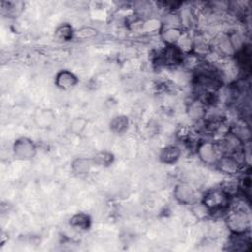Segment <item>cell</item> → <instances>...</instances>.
Instances as JSON below:
<instances>
[{
  "label": "cell",
  "mask_w": 252,
  "mask_h": 252,
  "mask_svg": "<svg viewBox=\"0 0 252 252\" xmlns=\"http://www.w3.org/2000/svg\"><path fill=\"white\" fill-rule=\"evenodd\" d=\"M202 203L210 212L223 210L230 203V196L222 189H212L206 193Z\"/></svg>",
  "instance_id": "6da1fadb"
},
{
  "label": "cell",
  "mask_w": 252,
  "mask_h": 252,
  "mask_svg": "<svg viewBox=\"0 0 252 252\" xmlns=\"http://www.w3.org/2000/svg\"><path fill=\"white\" fill-rule=\"evenodd\" d=\"M227 226L233 234L246 233L249 228V218L244 210H236L228 216Z\"/></svg>",
  "instance_id": "7a4b0ae2"
},
{
  "label": "cell",
  "mask_w": 252,
  "mask_h": 252,
  "mask_svg": "<svg viewBox=\"0 0 252 252\" xmlns=\"http://www.w3.org/2000/svg\"><path fill=\"white\" fill-rule=\"evenodd\" d=\"M14 155L20 160H31L37 154V147L31 139L22 137L17 139L13 145Z\"/></svg>",
  "instance_id": "3957f363"
},
{
  "label": "cell",
  "mask_w": 252,
  "mask_h": 252,
  "mask_svg": "<svg viewBox=\"0 0 252 252\" xmlns=\"http://www.w3.org/2000/svg\"><path fill=\"white\" fill-rule=\"evenodd\" d=\"M216 164L221 173L229 176L237 174L240 169V163L237 160V158L230 155H222V157H220L217 160Z\"/></svg>",
  "instance_id": "277c9868"
},
{
  "label": "cell",
  "mask_w": 252,
  "mask_h": 252,
  "mask_svg": "<svg viewBox=\"0 0 252 252\" xmlns=\"http://www.w3.org/2000/svg\"><path fill=\"white\" fill-rule=\"evenodd\" d=\"M197 153L200 160L207 164L216 163L219 159V153L216 146L211 142H201L197 147Z\"/></svg>",
  "instance_id": "5b68a950"
},
{
  "label": "cell",
  "mask_w": 252,
  "mask_h": 252,
  "mask_svg": "<svg viewBox=\"0 0 252 252\" xmlns=\"http://www.w3.org/2000/svg\"><path fill=\"white\" fill-rule=\"evenodd\" d=\"M174 196L180 204H191L195 198V191L191 185L187 183H179L176 186Z\"/></svg>",
  "instance_id": "8992f818"
},
{
  "label": "cell",
  "mask_w": 252,
  "mask_h": 252,
  "mask_svg": "<svg viewBox=\"0 0 252 252\" xmlns=\"http://www.w3.org/2000/svg\"><path fill=\"white\" fill-rule=\"evenodd\" d=\"M77 83L78 78L68 70H61L55 76V85L62 90L71 89Z\"/></svg>",
  "instance_id": "52a82bcc"
},
{
  "label": "cell",
  "mask_w": 252,
  "mask_h": 252,
  "mask_svg": "<svg viewBox=\"0 0 252 252\" xmlns=\"http://www.w3.org/2000/svg\"><path fill=\"white\" fill-rule=\"evenodd\" d=\"M181 155V151L177 146H167L161 151L160 160L165 164H173L177 163Z\"/></svg>",
  "instance_id": "ba28073f"
},
{
  "label": "cell",
  "mask_w": 252,
  "mask_h": 252,
  "mask_svg": "<svg viewBox=\"0 0 252 252\" xmlns=\"http://www.w3.org/2000/svg\"><path fill=\"white\" fill-rule=\"evenodd\" d=\"M94 165L92 159L87 158H78L75 159L71 164L72 172L78 176H84L89 174L92 166Z\"/></svg>",
  "instance_id": "9c48e42d"
},
{
  "label": "cell",
  "mask_w": 252,
  "mask_h": 252,
  "mask_svg": "<svg viewBox=\"0 0 252 252\" xmlns=\"http://www.w3.org/2000/svg\"><path fill=\"white\" fill-rule=\"evenodd\" d=\"M54 115L50 109H39L34 116L36 124L41 128L49 127L54 121Z\"/></svg>",
  "instance_id": "30bf717a"
},
{
  "label": "cell",
  "mask_w": 252,
  "mask_h": 252,
  "mask_svg": "<svg viewBox=\"0 0 252 252\" xmlns=\"http://www.w3.org/2000/svg\"><path fill=\"white\" fill-rule=\"evenodd\" d=\"M71 227L79 230H88L91 226V218L89 215L79 213L70 219Z\"/></svg>",
  "instance_id": "8fae6325"
},
{
  "label": "cell",
  "mask_w": 252,
  "mask_h": 252,
  "mask_svg": "<svg viewBox=\"0 0 252 252\" xmlns=\"http://www.w3.org/2000/svg\"><path fill=\"white\" fill-rule=\"evenodd\" d=\"M181 37H182V33L181 30L178 29V28L169 27L162 33L163 40L169 45H175L176 44H178Z\"/></svg>",
  "instance_id": "7c38bea8"
},
{
  "label": "cell",
  "mask_w": 252,
  "mask_h": 252,
  "mask_svg": "<svg viewBox=\"0 0 252 252\" xmlns=\"http://www.w3.org/2000/svg\"><path fill=\"white\" fill-rule=\"evenodd\" d=\"M250 244V239L246 237V233L242 234H233V237L231 238V245L233 246V250L243 251L248 248Z\"/></svg>",
  "instance_id": "4fadbf2b"
},
{
  "label": "cell",
  "mask_w": 252,
  "mask_h": 252,
  "mask_svg": "<svg viewBox=\"0 0 252 252\" xmlns=\"http://www.w3.org/2000/svg\"><path fill=\"white\" fill-rule=\"evenodd\" d=\"M110 129L116 133H123L129 126V120L125 116H118L110 121Z\"/></svg>",
  "instance_id": "5bb4252c"
},
{
  "label": "cell",
  "mask_w": 252,
  "mask_h": 252,
  "mask_svg": "<svg viewBox=\"0 0 252 252\" xmlns=\"http://www.w3.org/2000/svg\"><path fill=\"white\" fill-rule=\"evenodd\" d=\"M114 155L109 152H99L94 156L93 163L94 164L100 165V166H108L114 162Z\"/></svg>",
  "instance_id": "9a60e30c"
},
{
  "label": "cell",
  "mask_w": 252,
  "mask_h": 252,
  "mask_svg": "<svg viewBox=\"0 0 252 252\" xmlns=\"http://www.w3.org/2000/svg\"><path fill=\"white\" fill-rule=\"evenodd\" d=\"M205 115V111L203 108V104L201 102H195L194 104H190L189 106V116L194 119H198L203 118Z\"/></svg>",
  "instance_id": "2e32d148"
},
{
  "label": "cell",
  "mask_w": 252,
  "mask_h": 252,
  "mask_svg": "<svg viewBox=\"0 0 252 252\" xmlns=\"http://www.w3.org/2000/svg\"><path fill=\"white\" fill-rule=\"evenodd\" d=\"M87 126V120L83 118L74 119L70 123V130L72 133L78 135L81 134Z\"/></svg>",
  "instance_id": "e0dca14e"
},
{
  "label": "cell",
  "mask_w": 252,
  "mask_h": 252,
  "mask_svg": "<svg viewBox=\"0 0 252 252\" xmlns=\"http://www.w3.org/2000/svg\"><path fill=\"white\" fill-rule=\"evenodd\" d=\"M98 35V31L94 28L91 27H85L82 28V29L78 30L77 32L74 33V36L79 38V39H83V40H87V39H93Z\"/></svg>",
  "instance_id": "ac0fdd59"
},
{
  "label": "cell",
  "mask_w": 252,
  "mask_h": 252,
  "mask_svg": "<svg viewBox=\"0 0 252 252\" xmlns=\"http://www.w3.org/2000/svg\"><path fill=\"white\" fill-rule=\"evenodd\" d=\"M219 48L223 54H227V55H231L235 52V47L230 38H222L219 42Z\"/></svg>",
  "instance_id": "d6986e66"
},
{
  "label": "cell",
  "mask_w": 252,
  "mask_h": 252,
  "mask_svg": "<svg viewBox=\"0 0 252 252\" xmlns=\"http://www.w3.org/2000/svg\"><path fill=\"white\" fill-rule=\"evenodd\" d=\"M55 35H57L58 38H59L60 40H69L70 38L73 37V31H72V28L65 24L60 26L59 29L55 32Z\"/></svg>",
  "instance_id": "ffe728a7"
},
{
  "label": "cell",
  "mask_w": 252,
  "mask_h": 252,
  "mask_svg": "<svg viewBox=\"0 0 252 252\" xmlns=\"http://www.w3.org/2000/svg\"><path fill=\"white\" fill-rule=\"evenodd\" d=\"M159 24L160 23L158 21H156V20H150L149 22L145 23L144 28H145V30L147 32H154L155 30H157L158 28H159Z\"/></svg>",
  "instance_id": "44dd1931"
}]
</instances>
